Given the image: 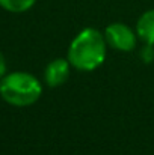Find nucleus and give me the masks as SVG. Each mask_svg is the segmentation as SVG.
I'll return each mask as SVG.
<instances>
[{"instance_id": "obj_8", "label": "nucleus", "mask_w": 154, "mask_h": 155, "mask_svg": "<svg viewBox=\"0 0 154 155\" xmlns=\"http://www.w3.org/2000/svg\"><path fill=\"white\" fill-rule=\"evenodd\" d=\"M5 72H6V60H5L3 53L0 51V78L5 77Z\"/></svg>"}, {"instance_id": "obj_1", "label": "nucleus", "mask_w": 154, "mask_h": 155, "mask_svg": "<svg viewBox=\"0 0 154 155\" xmlns=\"http://www.w3.org/2000/svg\"><path fill=\"white\" fill-rule=\"evenodd\" d=\"M107 42L104 33L94 27L80 30L68 47L67 59L77 71L91 72L100 68L106 59Z\"/></svg>"}, {"instance_id": "obj_7", "label": "nucleus", "mask_w": 154, "mask_h": 155, "mask_svg": "<svg viewBox=\"0 0 154 155\" xmlns=\"http://www.w3.org/2000/svg\"><path fill=\"white\" fill-rule=\"evenodd\" d=\"M142 59L145 62H151L154 59V45H150V44H145L144 50H142Z\"/></svg>"}, {"instance_id": "obj_6", "label": "nucleus", "mask_w": 154, "mask_h": 155, "mask_svg": "<svg viewBox=\"0 0 154 155\" xmlns=\"http://www.w3.org/2000/svg\"><path fill=\"white\" fill-rule=\"evenodd\" d=\"M36 0H0V6L12 14H21L29 11Z\"/></svg>"}, {"instance_id": "obj_2", "label": "nucleus", "mask_w": 154, "mask_h": 155, "mask_svg": "<svg viewBox=\"0 0 154 155\" xmlns=\"http://www.w3.org/2000/svg\"><path fill=\"white\" fill-rule=\"evenodd\" d=\"M43 94L39 80L29 72H11L0 81V97L11 105L27 107L35 104Z\"/></svg>"}, {"instance_id": "obj_5", "label": "nucleus", "mask_w": 154, "mask_h": 155, "mask_svg": "<svg viewBox=\"0 0 154 155\" xmlns=\"http://www.w3.org/2000/svg\"><path fill=\"white\" fill-rule=\"evenodd\" d=\"M136 33L145 44L154 45V8L145 11L139 17L136 23Z\"/></svg>"}, {"instance_id": "obj_3", "label": "nucleus", "mask_w": 154, "mask_h": 155, "mask_svg": "<svg viewBox=\"0 0 154 155\" xmlns=\"http://www.w3.org/2000/svg\"><path fill=\"white\" fill-rule=\"evenodd\" d=\"M104 38L109 47L118 51H132L136 47L138 33L124 23H112L106 27Z\"/></svg>"}, {"instance_id": "obj_4", "label": "nucleus", "mask_w": 154, "mask_h": 155, "mask_svg": "<svg viewBox=\"0 0 154 155\" xmlns=\"http://www.w3.org/2000/svg\"><path fill=\"white\" fill-rule=\"evenodd\" d=\"M71 74V63L68 59L59 57L51 60L44 71V80L50 87L62 86Z\"/></svg>"}]
</instances>
